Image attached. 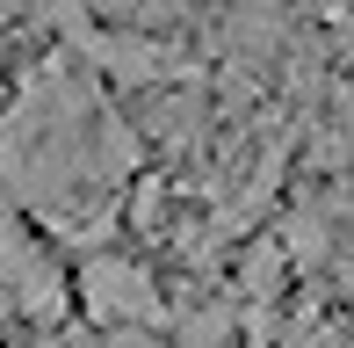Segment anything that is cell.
Wrapping results in <instances>:
<instances>
[{"label": "cell", "instance_id": "obj_2", "mask_svg": "<svg viewBox=\"0 0 354 348\" xmlns=\"http://www.w3.org/2000/svg\"><path fill=\"white\" fill-rule=\"evenodd\" d=\"M80 297H87V312L102 327H152L159 320L152 276H145L138 261H123V254H94L87 268H80Z\"/></svg>", "mask_w": 354, "mask_h": 348}, {"label": "cell", "instance_id": "obj_1", "mask_svg": "<svg viewBox=\"0 0 354 348\" xmlns=\"http://www.w3.org/2000/svg\"><path fill=\"white\" fill-rule=\"evenodd\" d=\"M0 312H15V320H29V327H51L58 312H66L58 261L44 254V240L22 232V218H8V211H0Z\"/></svg>", "mask_w": 354, "mask_h": 348}]
</instances>
